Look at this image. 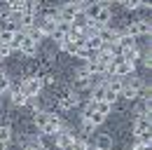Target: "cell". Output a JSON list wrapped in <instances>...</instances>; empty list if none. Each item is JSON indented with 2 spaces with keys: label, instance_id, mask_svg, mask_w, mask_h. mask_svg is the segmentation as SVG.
Returning <instances> with one entry per match:
<instances>
[{
  "label": "cell",
  "instance_id": "5bb4252c",
  "mask_svg": "<svg viewBox=\"0 0 152 150\" xmlns=\"http://www.w3.org/2000/svg\"><path fill=\"white\" fill-rule=\"evenodd\" d=\"M117 47H119V52L131 49V47H136V38H131L129 33H124V31H122V35H119V40H117Z\"/></svg>",
  "mask_w": 152,
  "mask_h": 150
},
{
  "label": "cell",
  "instance_id": "d590c367",
  "mask_svg": "<svg viewBox=\"0 0 152 150\" xmlns=\"http://www.w3.org/2000/svg\"><path fill=\"white\" fill-rule=\"evenodd\" d=\"M89 150H101V148H96V146H94V148H91V146H89Z\"/></svg>",
  "mask_w": 152,
  "mask_h": 150
},
{
  "label": "cell",
  "instance_id": "e575fe53",
  "mask_svg": "<svg viewBox=\"0 0 152 150\" xmlns=\"http://www.w3.org/2000/svg\"><path fill=\"white\" fill-rule=\"evenodd\" d=\"M0 150H7V141H0Z\"/></svg>",
  "mask_w": 152,
  "mask_h": 150
},
{
  "label": "cell",
  "instance_id": "44dd1931",
  "mask_svg": "<svg viewBox=\"0 0 152 150\" xmlns=\"http://www.w3.org/2000/svg\"><path fill=\"white\" fill-rule=\"evenodd\" d=\"M12 103H14V106H26V103H28V96L17 87V89L12 92Z\"/></svg>",
  "mask_w": 152,
  "mask_h": 150
},
{
  "label": "cell",
  "instance_id": "d6986e66",
  "mask_svg": "<svg viewBox=\"0 0 152 150\" xmlns=\"http://www.w3.org/2000/svg\"><path fill=\"white\" fill-rule=\"evenodd\" d=\"M68 150H89V141H87L84 136H75L73 143L68 146Z\"/></svg>",
  "mask_w": 152,
  "mask_h": 150
},
{
  "label": "cell",
  "instance_id": "3957f363",
  "mask_svg": "<svg viewBox=\"0 0 152 150\" xmlns=\"http://www.w3.org/2000/svg\"><path fill=\"white\" fill-rule=\"evenodd\" d=\"M152 26H150V19H136L126 26L124 33H129L131 38H143V35H150Z\"/></svg>",
  "mask_w": 152,
  "mask_h": 150
},
{
  "label": "cell",
  "instance_id": "30bf717a",
  "mask_svg": "<svg viewBox=\"0 0 152 150\" xmlns=\"http://www.w3.org/2000/svg\"><path fill=\"white\" fill-rule=\"evenodd\" d=\"M73 138H75V131L63 127V129L56 134V148H58V150H68V146L73 143Z\"/></svg>",
  "mask_w": 152,
  "mask_h": 150
},
{
  "label": "cell",
  "instance_id": "6da1fadb",
  "mask_svg": "<svg viewBox=\"0 0 152 150\" xmlns=\"http://www.w3.org/2000/svg\"><path fill=\"white\" fill-rule=\"evenodd\" d=\"M119 94H122L124 99L133 101V99H138V96H148V89H145V82H143L140 77L131 75V80H124L122 92H119Z\"/></svg>",
  "mask_w": 152,
  "mask_h": 150
},
{
  "label": "cell",
  "instance_id": "ac0fdd59",
  "mask_svg": "<svg viewBox=\"0 0 152 150\" xmlns=\"http://www.w3.org/2000/svg\"><path fill=\"white\" fill-rule=\"evenodd\" d=\"M0 31H19V26L14 19H10V14H5L0 17Z\"/></svg>",
  "mask_w": 152,
  "mask_h": 150
},
{
  "label": "cell",
  "instance_id": "277c9868",
  "mask_svg": "<svg viewBox=\"0 0 152 150\" xmlns=\"http://www.w3.org/2000/svg\"><path fill=\"white\" fill-rule=\"evenodd\" d=\"M82 5H84V2H80V0H68V2H63V5L58 7L56 17L61 19V21H68V24H70V19L82 10Z\"/></svg>",
  "mask_w": 152,
  "mask_h": 150
},
{
  "label": "cell",
  "instance_id": "74e56055",
  "mask_svg": "<svg viewBox=\"0 0 152 150\" xmlns=\"http://www.w3.org/2000/svg\"><path fill=\"white\" fill-rule=\"evenodd\" d=\"M66 2H68V0H66Z\"/></svg>",
  "mask_w": 152,
  "mask_h": 150
},
{
  "label": "cell",
  "instance_id": "ba28073f",
  "mask_svg": "<svg viewBox=\"0 0 152 150\" xmlns=\"http://www.w3.org/2000/svg\"><path fill=\"white\" fill-rule=\"evenodd\" d=\"M56 21H58V17L49 12L47 17L38 19V31L42 33V35H52V33H54V28H56Z\"/></svg>",
  "mask_w": 152,
  "mask_h": 150
},
{
  "label": "cell",
  "instance_id": "4dcf8cb0",
  "mask_svg": "<svg viewBox=\"0 0 152 150\" xmlns=\"http://www.w3.org/2000/svg\"><path fill=\"white\" fill-rule=\"evenodd\" d=\"M138 138V143H148V146H152V136H150V131L148 134H140V136H136Z\"/></svg>",
  "mask_w": 152,
  "mask_h": 150
},
{
  "label": "cell",
  "instance_id": "2e32d148",
  "mask_svg": "<svg viewBox=\"0 0 152 150\" xmlns=\"http://www.w3.org/2000/svg\"><path fill=\"white\" fill-rule=\"evenodd\" d=\"M84 47H87V49H94V52H98V49H103L105 45H103V40H101L98 35H89V38H87V42H84Z\"/></svg>",
  "mask_w": 152,
  "mask_h": 150
},
{
  "label": "cell",
  "instance_id": "f1b7e54d",
  "mask_svg": "<svg viewBox=\"0 0 152 150\" xmlns=\"http://www.w3.org/2000/svg\"><path fill=\"white\" fill-rule=\"evenodd\" d=\"M117 96H119V94H115V92H110V89H105V94H103V101L113 106L115 101H117Z\"/></svg>",
  "mask_w": 152,
  "mask_h": 150
},
{
  "label": "cell",
  "instance_id": "8fae6325",
  "mask_svg": "<svg viewBox=\"0 0 152 150\" xmlns=\"http://www.w3.org/2000/svg\"><path fill=\"white\" fill-rule=\"evenodd\" d=\"M68 33H70V24H68V21H61V19H58V21H56V28H54V33H52L49 38H54V40H56V45H58V42H61L63 38L68 35Z\"/></svg>",
  "mask_w": 152,
  "mask_h": 150
},
{
  "label": "cell",
  "instance_id": "9a60e30c",
  "mask_svg": "<svg viewBox=\"0 0 152 150\" xmlns=\"http://www.w3.org/2000/svg\"><path fill=\"white\" fill-rule=\"evenodd\" d=\"M58 47H61L63 52H68V54H73V56H77V52H80V47H77V45H75V42H73V40H70L68 35L63 38L61 42H58Z\"/></svg>",
  "mask_w": 152,
  "mask_h": 150
},
{
  "label": "cell",
  "instance_id": "7c38bea8",
  "mask_svg": "<svg viewBox=\"0 0 152 150\" xmlns=\"http://www.w3.org/2000/svg\"><path fill=\"white\" fill-rule=\"evenodd\" d=\"M7 7H10V14H23L26 10H28V0H10L7 2Z\"/></svg>",
  "mask_w": 152,
  "mask_h": 150
},
{
  "label": "cell",
  "instance_id": "9c48e42d",
  "mask_svg": "<svg viewBox=\"0 0 152 150\" xmlns=\"http://www.w3.org/2000/svg\"><path fill=\"white\" fill-rule=\"evenodd\" d=\"M61 129H63V122H61V117L49 112V117H47V124L42 127V134H47V136H56Z\"/></svg>",
  "mask_w": 152,
  "mask_h": 150
},
{
  "label": "cell",
  "instance_id": "1f68e13d",
  "mask_svg": "<svg viewBox=\"0 0 152 150\" xmlns=\"http://www.w3.org/2000/svg\"><path fill=\"white\" fill-rule=\"evenodd\" d=\"M124 7H129V10H138V7H140V0H124Z\"/></svg>",
  "mask_w": 152,
  "mask_h": 150
},
{
  "label": "cell",
  "instance_id": "cb8c5ba5",
  "mask_svg": "<svg viewBox=\"0 0 152 150\" xmlns=\"http://www.w3.org/2000/svg\"><path fill=\"white\" fill-rule=\"evenodd\" d=\"M103 94H105V82H98L94 89H91V99L94 101H103Z\"/></svg>",
  "mask_w": 152,
  "mask_h": 150
},
{
  "label": "cell",
  "instance_id": "52a82bcc",
  "mask_svg": "<svg viewBox=\"0 0 152 150\" xmlns=\"http://www.w3.org/2000/svg\"><path fill=\"white\" fill-rule=\"evenodd\" d=\"M19 52H23L26 56H33L35 52H38V40H33V38L28 35V33H23V31H19Z\"/></svg>",
  "mask_w": 152,
  "mask_h": 150
},
{
  "label": "cell",
  "instance_id": "5b68a950",
  "mask_svg": "<svg viewBox=\"0 0 152 150\" xmlns=\"http://www.w3.org/2000/svg\"><path fill=\"white\" fill-rule=\"evenodd\" d=\"M82 120H87V122H91L94 127H98L103 120H105V115L103 112H98L96 110V101L94 99H89V103L84 106V112H82Z\"/></svg>",
  "mask_w": 152,
  "mask_h": 150
},
{
  "label": "cell",
  "instance_id": "4316f807",
  "mask_svg": "<svg viewBox=\"0 0 152 150\" xmlns=\"http://www.w3.org/2000/svg\"><path fill=\"white\" fill-rule=\"evenodd\" d=\"M7 89H10V77L0 71V94H5Z\"/></svg>",
  "mask_w": 152,
  "mask_h": 150
},
{
  "label": "cell",
  "instance_id": "f546056e",
  "mask_svg": "<svg viewBox=\"0 0 152 150\" xmlns=\"http://www.w3.org/2000/svg\"><path fill=\"white\" fill-rule=\"evenodd\" d=\"M10 54H12V47H10V45H0V61L7 59Z\"/></svg>",
  "mask_w": 152,
  "mask_h": 150
},
{
  "label": "cell",
  "instance_id": "7402d4cb",
  "mask_svg": "<svg viewBox=\"0 0 152 150\" xmlns=\"http://www.w3.org/2000/svg\"><path fill=\"white\" fill-rule=\"evenodd\" d=\"M47 117H49V112H45V110H35V115H33V122H35V127H38L40 131L47 124Z\"/></svg>",
  "mask_w": 152,
  "mask_h": 150
},
{
  "label": "cell",
  "instance_id": "836d02e7",
  "mask_svg": "<svg viewBox=\"0 0 152 150\" xmlns=\"http://www.w3.org/2000/svg\"><path fill=\"white\" fill-rule=\"evenodd\" d=\"M140 7H150V0H140Z\"/></svg>",
  "mask_w": 152,
  "mask_h": 150
},
{
  "label": "cell",
  "instance_id": "484cf974",
  "mask_svg": "<svg viewBox=\"0 0 152 150\" xmlns=\"http://www.w3.org/2000/svg\"><path fill=\"white\" fill-rule=\"evenodd\" d=\"M10 138H12V129L7 124H0V141H7L10 143Z\"/></svg>",
  "mask_w": 152,
  "mask_h": 150
},
{
  "label": "cell",
  "instance_id": "4fadbf2b",
  "mask_svg": "<svg viewBox=\"0 0 152 150\" xmlns=\"http://www.w3.org/2000/svg\"><path fill=\"white\" fill-rule=\"evenodd\" d=\"M150 131V117H136L133 122V134L140 136V134H148Z\"/></svg>",
  "mask_w": 152,
  "mask_h": 150
},
{
  "label": "cell",
  "instance_id": "d4e9b609",
  "mask_svg": "<svg viewBox=\"0 0 152 150\" xmlns=\"http://www.w3.org/2000/svg\"><path fill=\"white\" fill-rule=\"evenodd\" d=\"M138 56H140V49H138V47H131V49H124V52H122V59H124V61H136Z\"/></svg>",
  "mask_w": 152,
  "mask_h": 150
},
{
  "label": "cell",
  "instance_id": "ffe728a7",
  "mask_svg": "<svg viewBox=\"0 0 152 150\" xmlns=\"http://www.w3.org/2000/svg\"><path fill=\"white\" fill-rule=\"evenodd\" d=\"M110 17H113V12H110V7L108 5H103V10L98 12V17L94 19L96 24H101V26H108V21H110Z\"/></svg>",
  "mask_w": 152,
  "mask_h": 150
},
{
  "label": "cell",
  "instance_id": "603a6c76",
  "mask_svg": "<svg viewBox=\"0 0 152 150\" xmlns=\"http://www.w3.org/2000/svg\"><path fill=\"white\" fill-rule=\"evenodd\" d=\"M23 150H47V146H45L40 138H31V141H26Z\"/></svg>",
  "mask_w": 152,
  "mask_h": 150
},
{
  "label": "cell",
  "instance_id": "7a4b0ae2",
  "mask_svg": "<svg viewBox=\"0 0 152 150\" xmlns=\"http://www.w3.org/2000/svg\"><path fill=\"white\" fill-rule=\"evenodd\" d=\"M42 87H45V82H42V77L40 75H33V77H26L23 82H21V92L26 94L28 99H33V96H38L40 92H42Z\"/></svg>",
  "mask_w": 152,
  "mask_h": 150
},
{
  "label": "cell",
  "instance_id": "d6a6232c",
  "mask_svg": "<svg viewBox=\"0 0 152 150\" xmlns=\"http://www.w3.org/2000/svg\"><path fill=\"white\" fill-rule=\"evenodd\" d=\"M143 63H145V66H148V68H150V63H152V59H150V54H145V56H143Z\"/></svg>",
  "mask_w": 152,
  "mask_h": 150
},
{
  "label": "cell",
  "instance_id": "8d00e7d4",
  "mask_svg": "<svg viewBox=\"0 0 152 150\" xmlns=\"http://www.w3.org/2000/svg\"><path fill=\"white\" fill-rule=\"evenodd\" d=\"M7 2H10V0H7Z\"/></svg>",
  "mask_w": 152,
  "mask_h": 150
},
{
  "label": "cell",
  "instance_id": "f35d334b",
  "mask_svg": "<svg viewBox=\"0 0 152 150\" xmlns=\"http://www.w3.org/2000/svg\"><path fill=\"white\" fill-rule=\"evenodd\" d=\"M129 150H131V148H129Z\"/></svg>",
  "mask_w": 152,
  "mask_h": 150
},
{
  "label": "cell",
  "instance_id": "8992f818",
  "mask_svg": "<svg viewBox=\"0 0 152 150\" xmlns=\"http://www.w3.org/2000/svg\"><path fill=\"white\" fill-rule=\"evenodd\" d=\"M77 103H80L77 89H66V92L58 96V108H61V110H70V108H75Z\"/></svg>",
  "mask_w": 152,
  "mask_h": 150
},
{
  "label": "cell",
  "instance_id": "e0dca14e",
  "mask_svg": "<svg viewBox=\"0 0 152 150\" xmlns=\"http://www.w3.org/2000/svg\"><path fill=\"white\" fill-rule=\"evenodd\" d=\"M96 148L110 150V148H113V138H110L108 134H98V136H96Z\"/></svg>",
  "mask_w": 152,
  "mask_h": 150
},
{
  "label": "cell",
  "instance_id": "83f0119b",
  "mask_svg": "<svg viewBox=\"0 0 152 150\" xmlns=\"http://www.w3.org/2000/svg\"><path fill=\"white\" fill-rule=\"evenodd\" d=\"M110 108H113L110 103H105V101H96V110H98V112H103L105 117H108V112H110Z\"/></svg>",
  "mask_w": 152,
  "mask_h": 150
}]
</instances>
